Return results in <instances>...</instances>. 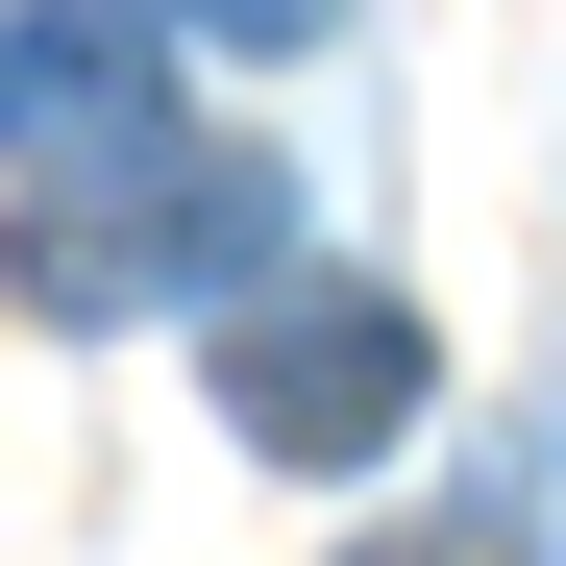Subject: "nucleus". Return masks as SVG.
<instances>
[{
	"instance_id": "f257e3e1",
	"label": "nucleus",
	"mask_w": 566,
	"mask_h": 566,
	"mask_svg": "<svg viewBox=\"0 0 566 566\" xmlns=\"http://www.w3.org/2000/svg\"><path fill=\"white\" fill-rule=\"evenodd\" d=\"M271 247H296V172H271V148L99 124V148H50V172H25V222H0V296H25V321H222Z\"/></svg>"
},
{
	"instance_id": "f03ea898",
	"label": "nucleus",
	"mask_w": 566,
	"mask_h": 566,
	"mask_svg": "<svg viewBox=\"0 0 566 566\" xmlns=\"http://www.w3.org/2000/svg\"><path fill=\"white\" fill-rule=\"evenodd\" d=\"M419 395H443V345H419L395 271H296V247H271L247 296H222V419H247L271 468H395Z\"/></svg>"
},
{
	"instance_id": "7ed1b4c3",
	"label": "nucleus",
	"mask_w": 566,
	"mask_h": 566,
	"mask_svg": "<svg viewBox=\"0 0 566 566\" xmlns=\"http://www.w3.org/2000/svg\"><path fill=\"white\" fill-rule=\"evenodd\" d=\"M99 124H172V25L148 0H0V172H50Z\"/></svg>"
},
{
	"instance_id": "20e7f679",
	"label": "nucleus",
	"mask_w": 566,
	"mask_h": 566,
	"mask_svg": "<svg viewBox=\"0 0 566 566\" xmlns=\"http://www.w3.org/2000/svg\"><path fill=\"white\" fill-rule=\"evenodd\" d=\"M148 25H198V50H321L345 0H148Z\"/></svg>"
},
{
	"instance_id": "39448f33",
	"label": "nucleus",
	"mask_w": 566,
	"mask_h": 566,
	"mask_svg": "<svg viewBox=\"0 0 566 566\" xmlns=\"http://www.w3.org/2000/svg\"><path fill=\"white\" fill-rule=\"evenodd\" d=\"M345 566H517V517H395V542H345Z\"/></svg>"
}]
</instances>
